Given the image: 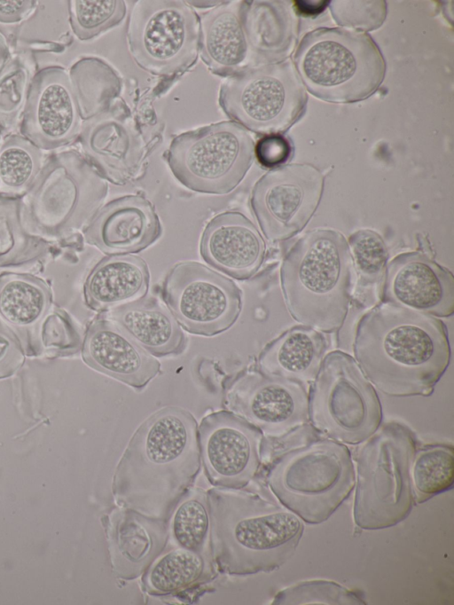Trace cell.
Instances as JSON below:
<instances>
[{
	"instance_id": "obj_1",
	"label": "cell",
	"mask_w": 454,
	"mask_h": 605,
	"mask_svg": "<svg viewBox=\"0 0 454 605\" xmlns=\"http://www.w3.org/2000/svg\"><path fill=\"white\" fill-rule=\"evenodd\" d=\"M352 347L374 388L397 397L431 396L451 356L442 320L381 302L358 320Z\"/></svg>"
},
{
	"instance_id": "obj_2",
	"label": "cell",
	"mask_w": 454,
	"mask_h": 605,
	"mask_svg": "<svg viewBox=\"0 0 454 605\" xmlns=\"http://www.w3.org/2000/svg\"><path fill=\"white\" fill-rule=\"evenodd\" d=\"M198 424L186 409L167 406L136 429L114 474L120 507L168 521L200 470Z\"/></svg>"
},
{
	"instance_id": "obj_3",
	"label": "cell",
	"mask_w": 454,
	"mask_h": 605,
	"mask_svg": "<svg viewBox=\"0 0 454 605\" xmlns=\"http://www.w3.org/2000/svg\"><path fill=\"white\" fill-rule=\"evenodd\" d=\"M207 495L211 553L220 572H271L293 556L303 523L279 501L241 489L215 487Z\"/></svg>"
},
{
	"instance_id": "obj_4",
	"label": "cell",
	"mask_w": 454,
	"mask_h": 605,
	"mask_svg": "<svg viewBox=\"0 0 454 605\" xmlns=\"http://www.w3.org/2000/svg\"><path fill=\"white\" fill-rule=\"evenodd\" d=\"M351 264L348 244L336 231L318 229L297 240L280 269L291 317L322 333L338 332L352 299Z\"/></svg>"
},
{
	"instance_id": "obj_5",
	"label": "cell",
	"mask_w": 454,
	"mask_h": 605,
	"mask_svg": "<svg viewBox=\"0 0 454 605\" xmlns=\"http://www.w3.org/2000/svg\"><path fill=\"white\" fill-rule=\"evenodd\" d=\"M355 480L348 448L322 436L272 456L264 470V482L278 500L309 524L326 521Z\"/></svg>"
},
{
	"instance_id": "obj_6",
	"label": "cell",
	"mask_w": 454,
	"mask_h": 605,
	"mask_svg": "<svg viewBox=\"0 0 454 605\" xmlns=\"http://www.w3.org/2000/svg\"><path fill=\"white\" fill-rule=\"evenodd\" d=\"M107 192V180L85 155L76 150L54 153L23 198V221L34 235L67 241L81 236Z\"/></svg>"
},
{
	"instance_id": "obj_7",
	"label": "cell",
	"mask_w": 454,
	"mask_h": 605,
	"mask_svg": "<svg viewBox=\"0 0 454 605\" xmlns=\"http://www.w3.org/2000/svg\"><path fill=\"white\" fill-rule=\"evenodd\" d=\"M294 66L312 95L333 103L367 98L386 73L382 53L369 35L340 28L308 33L297 48Z\"/></svg>"
},
{
	"instance_id": "obj_8",
	"label": "cell",
	"mask_w": 454,
	"mask_h": 605,
	"mask_svg": "<svg viewBox=\"0 0 454 605\" xmlns=\"http://www.w3.org/2000/svg\"><path fill=\"white\" fill-rule=\"evenodd\" d=\"M416 449L413 432L391 421L380 425L356 450L353 518L358 528L386 529L409 515L414 501L411 465Z\"/></svg>"
},
{
	"instance_id": "obj_9",
	"label": "cell",
	"mask_w": 454,
	"mask_h": 605,
	"mask_svg": "<svg viewBox=\"0 0 454 605\" xmlns=\"http://www.w3.org/2000/svg\"><path fill=\"white\" fill-rule=\"evenodd\" d=\"M309 420L324 437L350 445L380 427V400L350 354L336 350L325 356L309 386Z\"/></svg>"
},
{
	"instance_id": "obj_10",
	"label": "cell",
	"mask_w": 454,
	"mask_h": 605,
	"mask_svg": "<svg viewBox=\"0 0 454 605\" xmlns=\"http://www.w3.org/2000/svg\"><path fill=\"white\" fill-rule=\"evenodd\" d=\"M254 142L233 121H224L176 136L163 157L186 188L227 194L243 180L254 159Z\"/></svg>"
},
{
	"instance_id": "obj_11",
	"label": "cell",
	"mask_w": 454,
	"mask_h": 605,
	"mask_svg": "<svg viewBox=\"0 0 454 605\" xmlns=\"http://www.w3.org/2000/svg\"><path fill=\"white\" fill-rule=\"evenodd\" d=\"M218 103L231 121L260 135L286 131L303 114L305 86L290 60L249 67L221 84Z\"/></svg>"
},
{
	"instance_id": "obj_12",
	"label": "cell",
	"mask_w": 454,
	"mask_h": 605,
	"mask_svg": "<svg viewBox=\"0 0 454 605\" xmlns=\"http://www.w3.org/2000/svg\"><path fill=\"white\" fill-rule=\"evenodd\" d=\"M129 52L149 74L171 80L185 73L200 54V17L180 0L135 1L127 28Z\"/></svg>"
},
{
	"instance_id": "obj_13",
	"label": "cell",
	"mask_w": 454,
	"mask_h": 605,
	"mask_svg": "<svg viewBox=\"0 0 454 605\" xmlns=\"http://www.w3.org/2000/svg\"><path fill=\"white\" fill-rule=\"evenodd\" d=\"M160 293L179 325L196 335L210 337L228 330L242 310V291L236 283L194 261L176 263Z\"/></svg>"
},
{
	"instance_id": "obj_14",
	"label": "cell",
	"mask_w": 454,
	"mask_h": 605,
	"mask_svg": "<svg viewBox=\"0 0 454 605\" xmlns=\"http://www.w3.org/2000/svg\"><path fill=\"white\" fill-rule=\"evenodd\" d=\"M223 405L257 428L264 440L286 436L309 420V385L267 375L254 364L225 379Z\"/></svg>"
},
{
	"instance_id": "obj_15",
	"label": "cell",
	"mask_w": 454,
	"mask_h": 605,
	"mask_svg": "<svg viewBox=\"0 0 454 605\" xmlns=\"http://www.w3.org/2000/svg\"><path fill=\"white\" fill-rule=\"evenodd\" d=\"M323 190L322 173L309 164H288L264 174L252 190L250 204L266 238L284 240L301 231Z\"/></svg>"
},
{
	"instance_id": "obj_16",
	"label": "cell",
	"mask_w": 454,
	"mask_h": 605,
	"mask_svg": "<svg viewBox=\"0 0 454 605\" xmlns=\"http://www.w3.org/2000/svg\"><path fill=\"white\" fill-rule=\"evenodd\" d=\"M198 433L201 464L212 485L242 489L256 476L264 440L257 428L222 410L205 416Z\"/></svg>"
},
{
	"instance_id": "obj_17",
	"label": "cell",
	"mask_w": 454,
	"mask_h": 605,
	"mask_svg": "<svg viewBox=\"0 0 454 605\" xmlns=\"http://www.w3.org/2000/svg\"><path fill=\"white\" fill-rule=\"evenodd\" d=\"M21 119L22 136L41 150L59 149L78 138L83 119L65 68L46 67L34 75Z\"/></svg>"
},
{
	"instance_id": "obj_18",
	"label": "cell",
	"mask_w": 454,
	"mask_h": 605,
	"mask_svg": "<svg viewBox=\"0 0 454 605\" xmlns=\"http://www.w3.org/2000/svg\"><path fill=\"white\" fill-rule=\"evenodd\" d=\"M380 301L436 318L450 317L454 312L453 275L421 253L398 255L387 264Z\"/></svg>"
},
{
	"instance_id": "obj_19",
	"label": "cell",
	"mask_w": 454,
	"mask_h": 605,
	"mask_svg": "<svg viewBox=\"0 0 454 605\" xmlns=\"http://www.w3.org/2000/svg\"><path fill=\"white\" fill-rule=\"evenodd\" d=\"M82 358L91 369L142 390L161 373L160 363L104 313L87 326Z\"/></svg>"
},
{
	"instance_id": "obj_20",
	"label": "cell",
	"mask_w": 454,
	"mask_h": 605,
	"mask_svg": "<svg viewBox=\"0 0 454 605\" xmlns=\"http://www.w3.org/2000/svg\"><path fill=\"white\" fill-rule=\"evenodd\" d=\"M161 233L156 210L142 194L125 195L106 203L82 231L86 243L109 255L140 252Z\"/></svg>"
},
{
	"instance_id": "obj_21",
	"label": "cell",
	"mask_w": 454,
	"mask_h": 605,
	"mask_svg": "<svg viewBox=\"0 0 454 605\" xmlns=\"http://www.w3.org/2000/svg\"><path fill=\"white\" fill-rule=\"evenodd\" d=\"M200 249L206 263L239 280L254 277L266 255L258 229L238 210L220 213L207 224Z\"/></svg>"
},
{
	"instance_id": "obj_22",
	"label": "cell",
	"mask_w": 454,
	"mask_h": 605,
	"mask_svg": "<svg viewBox=\"0 0 454 605\" xmlns=\"http://www.w3.org/2000/svg\"><path fill=\"white\" fill-rule=\"evenodd\" d=\"M106 533L114 576L134 580L166 549L168 521L120 507L108 516Z\"/></svg>"
},
{
	"instance_id": "obj_23",
	"label": "cell",
	"mask_w": 454,
	"mask_h": 605,
	"mask_svg": "<svg viewBox=\"0 0 454 605\" xmlns=\"http://www.w3.org/2000/svg\"><path fill=\"white\" fill-rule=\"evenodd\" d=\"M244 1L223 3L200 17V53L214 75L230 77L252 67L243 23Z\"/></svg>"
},
{
	"instance_id": "obj_24",
	"label": "cell",
	"mask_w": 454,
	"mask_h": 605,
	"mask_svg": "<svg viewBox=\"0 0 454 605\" xmlns=\"http://www.w3.org/2000/svg\"><path fill=\"white\" fill-rule=\"evenodd\" d=\"M150 272L146 262L132 255H111L91 269L83 285L86 306L105 313L145 297Z\"/></svg>"
},
{
	"instance_id": "obj_25",
	"label": "cell",
	"mask_w": 454,
	"mask_h": 605,
	"mask_svg": "<svg viewBox=\"0 0 454 605\" xmlns=\"http://www.w3.org/2000/svg\"><path fill=\"white\" fill-rule=\"evenodd\" d=\"M328 349L321 331L296 326L267 343L254 365L262 373L309 385L317 376Z\"/></svg>"
},
{
	"instance_id": "obj_26",
	"label": "cell",
	"mask_w": 454,
	"mask_h": 605,
	"mask_svg": "<svg viewBox=\"0 0 454 605\" xmlns=\"http://www.w3.org/2000/svg\"><path fill=\"white\" fill-rule=\"evenodd\" d=\"M53 300L50 284L30 273H0V318L20 334L27 355L41 353L35 340Z\"/></svg>"
},
{
	"instance_id": "obj_27",
	"label": "cell",
	"mask_w": 454,
	"mask_h": 605,
	"mask_svg": "<svg viewBox=\"0 0 454 605\" xmlns=\"http://www.w3.org/2000/svg\"><path fill=\"white\" fill-rule=\"evenodd\" d=\"M104 314L153 357L177 356L186 349L181 326L154 297L145 296Z\"/></svg>"
},
{
	"instance_id": "obj_28",
	"label": "cell",
	"mask_w": 454,
	"mask_h": 605,
	"mask_svg": "<svg viewBox=\"0 0 454 605\" xmlns=\"http://www.w3.org/2000/svg\"><path fill=\"white\" fill-rule=\"evenodd\" d=\"M79 137L85 157L107 181L123 185L137 177L147 153L137 135L125 129L114 132L98 118L83 124Z\"/></svg>"
},
{
	"instance_id": "obj_29",
	"label": "cell",
	"mask_w": 454,
	"mask_h": 605,
	"mask_svg": "<svg viewBox=\"0 0 454 605\" xmlns=\"http://www.w3.org/2000/svg\"><path fill=\"white\" fill-rule=\"evenodd\" d=\"M216 576L213 557L182 547L163 551L142 577L145 593L174 595L209 582Z\"/></svg>"
},
{
	"instance_id": "obj_30",
	"label": "cell",
	"mask_w": 454,
	"mask_h": 605,
	"mask_svg": "<svg viewBox=\"0 0 454 605\" xmlns=\"http://www.w3.org/2000/svg\"><path fill=\"white\" fill-rule=\"evenodd\" d=\"M276 1H244L243 23L253 61L272 60L293 39V17Z\"/></svg>"
},
{
	"instance_id": "obj_31",
	"label": "cell",
	"mask_w": 454,
	"mask_h": 605,
	"mask_svg": "<svg viewBox=\"0 0 454 605\" xmlns=\"http://www.w3.org/2000/svg\"><path fill=\"white\" fill-rule=\"evenodd\" d=\"M22 211V197L0 194V268L33 264L51 253L49 240L27 230Z\"/></svg>"
},
{
	"instance_id": "obj_32",
	"label": "cell",
	"mask_w": 454,
	"mask_h": 605,
	"mask_svg": "<svg viewBox=\"0 0 454 605\" xmlns=\"http://www.w3.org/2000/svg\"><path fill=\"white\" fill-rule=\"evenodd\" d=\"M210 507L207 491L191 488L168 520V544L212 556ZM213 557V556H212Z\"/></svg>"
},
{
	"instance_id": "obj_33",
	"label": "cell",
	"mask_w": 454,
	"mask_h": 605,
	"mask_svg": "<svg viewBox=\"0 0 454 605\" xmlns=\"http://www.w3.org/2000/svg\"><path fill=\"white\" fill-rule=\"evenodd\" d=\"M351 262L356 273L353 298L361 307L375 304L384 279L387 251L382 238L372 230H359L349 237Z\"/></svg>"
},
{
	"instance_id": "obj_34",
	"label": "cell",
	"mask_w": 454,
	"mask_h": 605,
	"mask_svg": "<svg viewBox=\"0 0 454 605\" xmlns=\"http://www.w3.org/2000/svg\"><path fill=\"white\" fill-rule=\"evenodd\" d=\"M43 163V150L22 135H8L0 145V194L25 195Z\"/></svg>"
},
{
	"instance_id": "obj_35",
	"label": "cell",
	"mask_w": 454,
	"mask_h": 605,
	"mask_svg": "<svg viewBox=\"0 0 454 605\" xmlns=\"http://www.w3.org/2000/svg\"><path fill=\"white\" fill-rule=\"evenodd\" d=\"M452 445L428 444L416 449L411 465L413 500L423 503L453 485Z\"/></svg>"
},
{
	"instance_id": "obj_36",
	"label": "cell",
	"mask_w": 454,
	"mask_h": 605,
	"mask_svg": "<svg viewBox=\"0 0 454 605\" xmlns=\"http://www.w3.org/2000/svg\"><path fill=\"white\" fill-rule=\"evenodd\" d=\"M34 66L20 53L11 57L0 73V127H15L23 114Z\"/></svg>"
},
{
	"instance_id": "obj_37",
	"label": "cell",
	"mask_w": 454,
	"mask_h": 605,
	"mask_svg": "<svg viewBox=\"0 0 454 605\" xmlns=\"http://www.w3.org/2000/svg\"><path fill=\"white\" fill-rule=\"evenodd\" d=\"M68 4L71 29L81 41L91 40L118 26L127 10L121 0H72Z\"/></svg>"
},
{
	"instance_id": "obj_38",
	"label": "cell",
	"mask_w": 454,
	"mask_h": 605,
	"mask_svg": "<svg viewBox=\"0 0 454 605\" xmlns=\"http://www.w3.org/2000/svg\"><path fill=\"white\" fill-rule=\"evenodd\" d=\"M272 603L278 605L365 604L364 600L355 592L337 583L326 580H309L297 583L279 592Z\"/></svg>"
},
{
	"instance_id": "obj_39",
	"label": "cell",
	"mask_w": 454,
	"mask_h": 605,
	"mask_svg": "<svg viewBox=\"0 0 454 605\" xmlns=\"http://www.w3.org/2000/svg\"><path fill=\"white\" fill-rule=\"evenodd\" d=\"M38 339L41 351L61 357L78 353L82 343L76 326L63 310L46 315L41 323Z\"/></svg>"
},
{
	"instance_id": "obj_40",
	"label": "cell",
	"mask_w": 454,
	"mask_h": 605,
	"mask_svg": "<svg viewBox=\"0 0 454 605\" xmlns=\"http://www.w3.org/2000/svg\"><path fill=\"white\" fill-rule=\"evenodd\" d=\"M25 353L20 336L0 318V380L11 377L23 365Z\"/></svg>"
},
{
	"instance_id": "obj_41",
	"label": "cell",
	"mask_w": 454,
	"mask_h": 605,
	"mask_svg": "<svg viewBox=\"0 0 454 605\" xmlns=\"http://www.w3.org/2000/svg\"><path fill=\"white\" fill-rule=\"evenodd\" d=\"M290 142L282 135H267L254 145V156L264 168H278L291 156Z\"/></svg>"
},
{
	"instance_id": "obj_42",
	"label": "cell",
	"mask_w": 454,
	"mask_h": 605,
	"mask_svg": "<svg viewBox=\"0 0 454 605\" xmlns=\"http://www.w3.org/2000/svg\"><path fill=\"white\" fill-rule=\"evenodd\" d=\"M36 1L0 0V23L14 24L26 20L35 10Z\"/></svg>"
},
{
	"instance_id": "obj_43",
	"label": "cell",
	"mask_w": 454,
	"mask_h": 605,
	"mask_svg": "<svg viewBox=\"0 0 454 605\" xmlns=\"http://www.w3.org/2000/svg\"><path fill=\"white\" fill-rule=\"evenodd\" d=\"M295 4H295V6L297 7V11L304 15L319 13L325 9L326 5L325 1L317 2V4H308V2H301V4H301L299 2H295Z\"/></svg>"
},
{
	"instance_id": "obj_44",
	"label": "cell",
	"mask_w": 454,
	"mask_h": 605,
	"mask_svg": "<svg viewBox=\"0 0 454 605\" xmlns=\"http://www.w3.org/2000/svg\"><path fill=\"white\" fill-rule=\"evenodd\" d=\"M11 57L8 41L4 35L0 31V73Z\"/></svg>"
},
{
	"instance_id": "obj_45",
	"label": "cell",
	"mask_w": 454,
	"mask_h": 605,
	"mask_svg": "<svg viewBox=\"0 0 454 605\" xmlns=\"http://www.w3.org/2000/svg\"><path fill=\"white\" fill-rule=\"evenodd\" d=\"M0 140H1V133H0Z\"/></svg>"
}]
</instances>
